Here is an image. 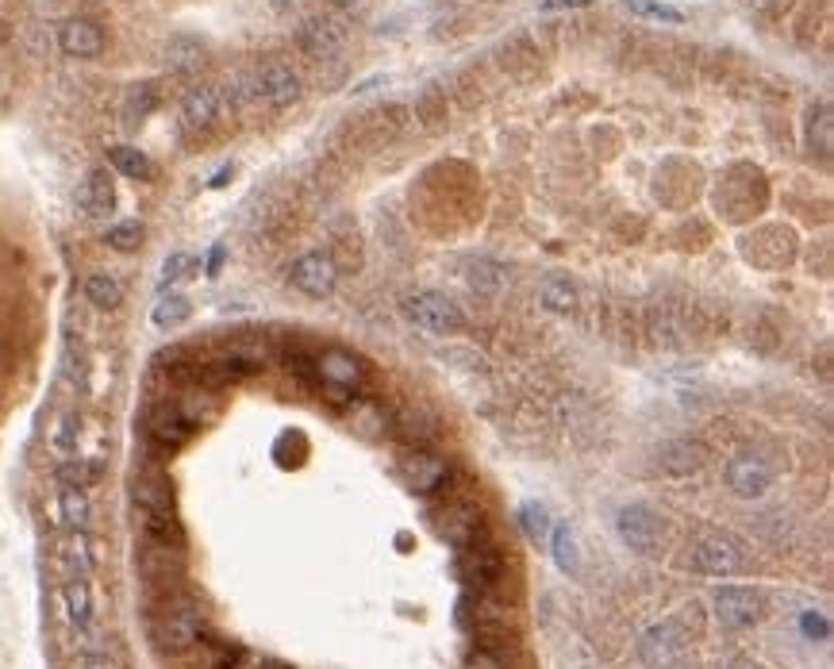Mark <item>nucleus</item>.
I'll use <instances>...</instances> for the list:
<instances>
[{"instance_id": "1", "label": "nucleus", "mask_w": 834, "mask_h": 669, "mask_svg": "<svg viewBox=\"0 0 834 669\" xmlns=\"http://www.w3.org/2000/svg\"><path fill=\"white\" fill-rule=\"evenodd\" d=\"M200 639H204V612L185 596L170 600L154 623V646L162 654H185V650L200 646Z\"/></svg>"}, {"instance_id": "2", "label": "nucleus", "mask_w": 834, "mask_h": 669, "mask_svg": "<svg viewBox=\"0 0 834 669\" xmlns=\"http://www.w3.org/2000/svg\"><path fill=\"white\" fill-rule=\"evenodd\" d=\"M400 312H404V320L416 323L419 331H427V335H458L466 327L462 308L446 297V293H435V289L408 293V297L400 300Z\"/></svg>"}, {"instance_id": "3", "label": "nucleus", "mask_w": 834, "mask_h": 669, "mask_svg": "<svg viewBox=\"0 0 834 669\" xmlns=\"http://www.w3.org/2000/svg\"><path fill=\"white\" fill-rule=\"evenodd\" d=\"M692 631L688 627V616H673V620L654 623L642 639H638V654L650 669H669L685 658L688 643H692Z\"/></svg>"}, {"instance_id": "4", "label": "nucleus", "mask_w": 834, "mask_h": 669, "mask_svg": "<svg viewBox=\"0 0 834 669\" xmlns=\"http://www.w3.org/2000/svg\"><path fill=\"white\" fill-rule=\"evenodd\" d=\"M692 570L704 577H735L746 570V546L738 543L735 535L708 531L692 546Z\"/></svg>"}, {"instance_id": "5", "label": "nucleus", "mask_w": 834, "mask_h": 669, "mask_svg": "<svg viewBox=\"0 0 834 669\" xmlns=\"http://www.w3.org/2000/svg\"><path fill=\"white\" fill-rule=\"evenodd\" d=\"M289 285L308 300H327L339 289V266L327 250H308L289 266Z\"/></svg>"}, {"instance_id": "6", "label": "nucleus", "mask_w": 834, "mask_h": 669, "mask_svg": "<svg viewBox=\"0 0 834 669\" xmlns=\"http://www.w3.org/2000/svg\"><path fill=\"white\" fill-rule=\"evenodd\" d=\"M615 535H619V543L631 546L635 554H654L665 539V523L650 504H627L615 516Z\"/></svg>"}, {"instance_id": "7", "label": "nucleus", "mask_w": 834, "mask_h": 669, "mask_svg": "<svg viewBox=\"0 0 834 669\" xmlns=\"http://www.w3.org/2000/svg\"><path fill=\"white\" fill-rule=\"evenodd\" d=\"M712 608H715V620H719L723 631H746V627H754V623L761 620V612H765V596H761L758 589H738V585H727V589H719V593H715Z\"/></svg>"}, {"instance_id": "8", "label": "nucleus", "mask_w": 834, "mask_h": 669, "mask_svg": "<svg viewBox=\"0 0 834 669\" xmlns=\"http://www.w3.org/2000/svg\"><path fill=\"white\" fill-rule=\"evenodd\" d=\"M250 89H254V97L266 100L270 108H289V104H296L300 100V93H304V85H300V77L293 74V66H285V62H262L258 70H254V77H250Z\"/></svg>"}, {"instance_id": "9", "label": "nucleus", "mask_w": 834, "mask_h": 669, "mask_svg": "<svg viewBox=\"0 0 834 669\" xmlns=\"http://www.w3.org/2000/svg\"><path fill=\"white\" fill-rule=\"evenodd\" d=\"M727 489L738 496V500H761V496L773 489V466L758 458V454H735L727 462Z\"/></svg>"}, {"instance_id": "10", "label": "nucleus", "mask_w": 834, "mask_h": 669, "mask_svg": "<svg viewBox=\"0 0 834 669\" xmlns=\"http://www.w3.org/2000/svg\"><path fill=\"white\" fill-rule=\"evenodd\" d=\"M346 47V20L339 16H312L300 27V50L316 62H327Z\"/></svg>"}, {"instance_id": "11", "label": "nucleus", "mask_w": 834, "mask_h": 669, "mask_svg": "<svg viewBox=\"0 0 834 669\" xmlns=\"http://www.w3.org/2000/svg\"><path fill=\"white\" fill-rule=\"evenodd\" d=\"M223 108H227V97L216 85H193L185 97H181V124L189 131H212L220 124Z\"/></svg>"}, {"instance_id": "12", "label": "nucleus", "mask_w": 834, "mask_h": 669, "mask_svg": "<svg viewBox=\"0 0 834 669\" xmlns=\"http://www.w3.org/2000/svg\"><path fill=\"white\" fill-rule=\"evenodd\" d=\"M316 373L323 385H331L339 393H358L366 385V366L350 350H323L316 358Z\"/></svg>"}, {"instance_id": "13", "label": "nucleus", "mask_w": 834, "mask_h": 669, "mask_svg": "<svg viewBox=\"0 0 834 669\" xmlns=\"http://www.w3.org/2000/svg\"><path fill=\"white\" fill-rule=\"evenodd\" d=\"M442 539L458 550H469V546L485 543V516L473 508V504H450L439 520Z\"/></svg>"}, {"instance_id": "14", "label": "nucleus", "mask_w": 834, "mask_h": 669, "mask_svg": "<svg viewBox=\"0 0 834 669\" xmlns=\"http://www.w3.org/2000/svg\"><path fill=\"white\" fill-rule=\"evenodd\" d=\"M400 477L408 481V489L412 493H439L442 485H446V477H450V470H446V462L442 458H435V454H423V450H412V454H404L400 458Z\"/></svg>"}, {"instance_id": "15", "label": "nucleus", "mask_w": 834, "mask_h": 669, "mask_svg": "<svg viewBox=\"0 0 834 669\" xmlns=\"http://www.w3.org/2000/svg\"><path fill=\"white\" fill-rule=\"evenodd\" d=\"M58 562H62V570H66V581L70 577H93V570L100 566V550L97 543H93V535L89 531H70L62 543H58Z\"/></svg>"}, {"instance_id": "16", "label": "nucleus", "mask_w": 834, "mask_h": 669, "mask_svg": "<svg viewBox=\"0 0 834 669\" xmlns=\"http://www.w3.org/2000/svg\"><path fill=\"white\" fill-rule=\"evenodd\" d=\"M462 554H466L469 585H477L481 593H489V589H496V585L504 581V554H500L489 539H485V543H477V546H469V550H462Z\"/></svg>"}, {"instance_id": "17", "label": "nucleus", "mask_w": 834, "mask_h": 669, "mask_svg": "<svg viewBox=\"0 0 834 669\" xmlns=\"http://www.w3.org/2000/svg\"><path fill=\"white\" fill-rule=\"evenodd\" d=\"M58 47L66 50L70 58H97L104 50V31L100 24L85 20V16H74L58 27Z\"/></svg>"}, {"instance_id": "18", "label": "nucleus", "mask_w": 834, "mask_h": 669, "mask_svg": "<svg viewBox=\"0 0 834 669\" xmlns=\"http://www.w3.org/2000/svg\"><path fill=\"white\" fill-rule=\"evenodd\" d=\"M62 600H66V620L77 631V639H93V589L85 577H70L66 589H62Z\"/></svg>"}, {"instance_id": "19", "label": "nucleus", "mask_w": 834, "mask_h": 669, "mask_svg": "<svg viewBox=\"0 0 834 669\" xmlns=\"http://www.w3.org/2000/svg\"><path fill=\"white\" fill-rule=\"evenodd\" d=\"M189 431L193 423L181 416L177 404H158L154 416H150V439L162 446V450H177V446L189 443Z\"/></svg>"}, {"instance_id": "20", "label": "nucleus", "mask_w": 834, "mask_h": 669, "mask_svg": "<svg viewBox=\"0 0 834 669\" xmlns=\"http://www.w3.org/2000/svg\"><path fill=\"white\" fill-rule=\"evenodd\" d=\"M804 147L819 158H831L834 147V112L831 100H815L804 116Z\"/></svg>"}, {"instance_id": "21", "label": "nucleus", "mask_w": 834, "mask_h": 669, "mask_svg": "<svg viewBox=\"0 0 834 669\" xmlns=\"http://www.w3.org/2000/svg\"><path fill=\"white\" fill-rule=\"evenodd\" d=\"M77 204L85 208V216H108L112 208H116V185H112V177L104 174V170H93V174L81 181V189H77Z\"/></svg>"}, {"instance_id": "22", "label": "nucleus", "mask_w": 834, "mask_h": 669, "mask_svg": "<svg viewBox=\"0 0 834 669\" xmlns=\"http://www.w3.org/2000/svg\"><path fill=\"white\" fill-rule=\"evenodd\" d=\"M131 496L139 512H173V485L158 473H139Z\"/></svg>"}, {"instance_id": "23", "label": "nucleus", "mask_w": 834, "mask_h": 669, "mask_svg": "<svg viewBox=\"0 0 834 669\" xmlns=\"http://www.w3.org/2000/svg\"><path fill=\"white\" fill-rule=\"evenodd\" d=\"M166 62H170L173 74H197L208 62V47L200 43L197 35H173L166 43Z\"/></svg>"}, {"instance_id": "24", "label": "nucleus", "mask_w": 834, "mask_h": 669, "mask_svg": "<svg viewBox=\"0 0 834 669\" xmlns=\"http://www.w3.org/2000/svg\"><path fill=\"white\" fill-rule=\"evenodd\" d=\"M139 516H143L147 543L166 546V550H181L185 546V531H181V520L173 512H139Z\"/></svg>"}, {"instance_id": "25", "label": "nucleus", "mask_w": 834, "mask_h": 669, "mask_svg": "<svg viewBox=\"0 0 834 669\" xmlns=\"http://www.w3.org/2000/svg\"><path fill=\"white\" fill-rule=\"evenodd\" d=\"M189 316H193V300L185 297V293H162V297L154 300V308H150V323L158 331H173V327H181Z\"/></svg>"}, {"instance_id": "26", "label": "nucleus", "mask_w": 834, "mask_h": 669, "mask_svg": "<svg viewBox=\"0 0 834 669\" xmlns=\"http://www.w3.org/2000/svg\"><path fill=\"white\" fill-rule=\"evenodd\" d=\"M81 293H85V300H89L93 308H100V312H116L123 304V285L112 277V273H89L85 285H81Z\"/></svg>"}, {"instance_id": "27", "label": "nucleus", "mask_w": 834, "mask_h": 669, "mask_svg": "<svg viewBox=\"0 0 834 669\" xmlns=\"http://www.w3.org/2000/svg\"><path fill=\"white\" fill-rule=\"evenodd\" d=\"M58 512H62V520L70 523L74 531H89V520H93V504H89V493H85V489L62 485V489H58Z\"/></svg>"}, {"instance_id": "28", "label": "nucleus", "mask_w": 834, "mask_h": 669, "mask_svg": "<svg viewBox=\"0 0 834 669\" xmlns=\"http://www.w3.org/2000/svg\"><path fill=\"white\" fill-rule=\"evenodd\" d=\"M539 304L554 316H569L577 308V289L569 285V277H546L539 285Z\"/></svg>"}, {"instance_id": "29", "label": "nucleus", "mask_w": 834, "mask_h": 669, "mask_svg": "<svg viewBox=\"0 0 834 669\" xmlns=\"http://www.w3.org/2000/svg\"><path fill=\"white\" fill-rule=\"evenodd\" d=\"M108 162H112V170L123 174L127 181H150V177H154V162L135 147H112L108 150Z\"/></svg>"}, {"instance_id": "30", "label": "nucleus", "mask_w": 834, "mask_h": 669, "mask_svg": "<svg viewBox=\"0 0 834 669\" xmlns=\"http://www.w3.org/2000/svg\"><path fill=\"white\" fill-rule=\"evenodd\" d=\"M154 108H158V85H154V81H139V85L127 89L123 120H127V124H143Z\"/></svg>"}, {"instance_id": "31", "label": "nucleus", "mask_w": 834, "mask_h": 669, "mask_svg": "<svg viewBox=\"0 0 834 669\" xmlns=\"http://www.w3.org/2000/svg\"><path fill=\"white\" fill-rule=\"evenodd\" d=\"M550 554H554V562H558V570L562 573H577L581 570V546H577V535H573V527L569 523H558L554 527V535H550Z\"/></svg>"}, {"instance_id": "32", "label": "nucleus", "mask_w": 834, "mask_h": 669, "mask_svg": "<svg viewBox=\"0 0 834 669\" xmlns=\"http://www.w3.org/2000/svg\"><path fill=\"white\" fill-rule=\"evenodd\" d=\"M504 285H508V273H504V266L485 262V258L469 266V289H473V293H481V297H496Z\"/></svg>"}, {"instance_id": "33", "label": "nucleus", "mask_w": 834, "mask_h": 669, "mask_svg": "<svg viewBox=\"0 0 834 669\" xmlns=\"http://www.w3.org/2000/svg\"><path fill=\"white\" fill-rule=\"evenodd\" d=\"M704 466V450L696 443H673L665 446V458H662V470L669 473H692Z\"/></svg>"}, {"instance_id": "34", "label": "nucleus", "mask_w": 834, "mask_h": 669, "mask_svg": "<svg viewBox=\"0 0 834 669\" xmlns=\"http://www.w3.org/2000/svg\"><path fill=\"white\" fill-rule=\"evenodd\" d=\"M100 477V462H85V458H62L58 466V485H74V489H89V481Z\"/></svg>"}, {"instance_id": "35", "label": "nucleus", "mask_w": 834, "mask_h": 669, "mask_svg": "<svg viewBox=\"0 0 834 669\" xmlns=\"http://www.w3.org/2000/svg\"><path fill=\"white\" fill-rule=\"evenodd\" d=\"M77 435H81V431H77V416L66 412V416H58V420H54V431H50V450L58 454V462H62V458H74L77 454Z\"/></svg>"}, {"instance_id": "36", "label": "nucleus", "mask_w": 834, "mask_h": 669, "mask_svg": "<svg viewBox=\"0 0 834 669\" xmlns=\"http://www.w3.org/2000/svg\"><path fill=\"white\" fill-rule=\"evenodd\" d=\"M143 235H147V231H143V223H139V220H123V223H116V227H108L104 243H108L112 250H123V254H127V250L143 247Z\"/></svg>"}, {"instance_id": "37", "label": "nucleus", "mask_w": 834, "mask_h": 669, "mask_svg": "<svg viewBox=\"0 0 834 669\" xmlns=\"http://www.w3.org/2000/svg\"><path fill=\"white\" fill-rule=\"evenodd\" d=\"M519 523H523L527 539H531L535 546L550 539V516H546V508H542V504H523V508H519Z\"/></svg>"}, {"instance_id": "38", "label": "nucleus", "mask_w": 834, "mask_h": 669, "mask_svg": "<svg viewBox=\"0 0 834 669\" xmlns=\"http://www.w3.org/2000/svg\"><path fill=\"white\" fill-rule=\"evenodd\" d=\"M631 12L646 16V20H658V24H685V12L673 8V4H658V0H631Z\"/></svg>"}, {"instance_id": "39", "label": "nucleus", "mask_w": 834, "mask_h": 669, "mask_svg": "<svg viewBox=\"0 0 834 669\" xmlns=\"http://www.w3.org/2000/svg\"><path fill=\"white\" fill-rule=\"evenodd\" d=\"M189 270H193V254H181V250L170 254V258H166V266H162V277H158V289H162V293H170L181 277H189Z\"/></svg>"}, {"instance_id": "40", "label": "nucleus", "mask_w": 834, "mask_h": 669, "mask_svg": "<svg viewBox=\"0 0 834 669\" xmlns=\"http://www.w3.org/2000/svg\"><path fill=\"white\" fill-rule=\"evenodd\" d=\"M331 8H335V16H339V20L354 24V20H366L369 8H373V0H331Z\"/></svg>"}, {"instance_id": "41", "label": "nucleus", "mask_w": 834, "mask_h": 669, "mask_svg": "<svg viewBox=\"0 0 834 669\" xmlns=\"http://www.w3.org/2000/svg\"><path fill=\"white\" fill-rule=\"evenodd\" d=\"M231 669H285V666L273 662V658H254V654H243V650H239V658H235V666Z\"/></svg>"}, {"instance_id": "42", "label": "nucleus", "mask_w": 834, "mask_h": 669, "mask_svg": "<svg viewBox=\"0 0 834 669\" xmlns=\"http://www.w3.org/2000/svg\"><path fill=\"white\" fill-rule=\"evenodd\" d=\"M81 669H116V662L108 654H85L81 658Z\"/></svg>"}, {"instance_id": "43", "label": "nucleus", "mask_w": 834, "mask_h": 669, "mask_svg": "<svg viewBox=\"0 0 834 669\" xmlns=\"http://www.w3.org/2000/svg\"><path fill=\"white\" fill-rule=\"evenodd\" d=\"M804 631H808V635H815V631H819V639H827V635H831L827 620H815V616H808V620H804Z\"/></svg>"}, {"instance_id": "44", "label": "nucleus", "mask_w": 834, "mask_h": 669, "mask_svg": "<svg viewBox=\"0 0 834 669\" xmlns=\"http://www.w3.org/2000/svg\"><path fill=\"white\" fill-rule=\"evenodd\" d=\"M589 0H542V8L546 12H554V8H585Z\"/></svg>"}, {"instance_id": "45", "label": "nucleus", "mask_w": 834, "mask_h": 669, "mask_svg": "<svg viewBox=\"0 0 834 669\" xmlns=\"http://www.w3.org/2000/svg\"><path fill=\"white\" fill-rule=\"evenodd\" d=\"M220 266H223V247H212V254H208V277H216Z\"/></svg>"}, {"instance_id": "46", "label": "nucleus", "mask_w": 834, "mask_h": 669, "mask_svg": "<svg viewBox=\"0 0 834 669\" xmlns=\"http://www.w3.org/2000/svg\"><path fill=\"white\" fill-rule=\"evenodd\" d=\"M723 669H761L758 662H750V658H735V662H727Z\"/></svg>"}, {"instance_id": "47", "label": "nucleus", "mask_w": 834, "mask_h": 669, "mask_svg": "<svg viewBox=\"0 0 834 669\" xmlns=\"http://www.w3.org/2000/svg\"><path fill=\"white\" fill-rule=\"evenodd\" d=\"M227 177H231V166H223L220 174L212 177V181H208V185H212V189H220V185H227Z\"/></svg>"}]
</instances>
